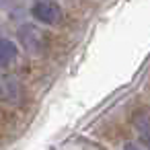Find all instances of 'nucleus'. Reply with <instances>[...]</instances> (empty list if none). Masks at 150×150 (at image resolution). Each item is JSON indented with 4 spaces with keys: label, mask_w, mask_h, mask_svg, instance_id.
<instances>
[{
    "label": "nucleus",
    "mask_w": 150,
    "mask_h": 150,
    "mask_svg": "<svg viewBox=\"0 0 150 150\" xmlns=\"http://www.w3.org/2000/svg\"><path fill=\"white\" fill-rule=\"evenodd\" d=\"M33 17L45 25H56L62 19V8L54 2V0H35L33 8H31Z\"/></svg>",
    "instance_id": "nucleus-1"
},
{
    "label": "nucleus",
    "mask_w": 150,
    "mask_h": 150,
    "mask_svg": "<svg viewBox=\"0 0 150 150\" xmlns=\"http://www.w3.org/2000/svg\"><path fill=\"white\" fill-rule=\"evenodd\" d=\"M19 39H21V43L25 45V50L29 54H41L43 47H45L43 33L37 27H33V25H23L21 31H19Z\"/></svg>",
    "instance_id": "nucleus-2"
},
{
    "label": "nucleus",
    "mask_w": 150,
    "mask_h": 150,
    "mask_svg": "<svg viewBox=\"0 0 150 150\" xmlns=\"http://www.w3.org/2000/svg\"><path fill=\"white\" fill-rule=\"evenodd\" d=\"M134 127H136L140 140H142V142L146 144V148L150 150V117L144 115V113L136 115V117H134Z\"/></svg>",
    "instance_id": "nucleus-3"
},
{
    "label": "nucleus",
    "mask_w": 150,
    "mask_h": 150,
    "mask_svg": "<svg viewBox=\"0 0 150 150\" xmlns=\"http://www.w3.org/2000/svg\"><path fill=\"white\" fill-rule=\"evenodd\" d=\"M17 58V45L11 39H0V66H6Z\"/></svg>",
    "instance_id": "nucleus-4"
},
{
    "label": "nucleus",
    "mask_w": 150,
    "mask_h": 150,
    "mask_svg": "<svg viewBox=\"0 0 150 150\" xmlns=\"http://www.w3.org/2000/svg\"><path fill=\"white\" fill-rule=\"evenodd\" d=\"M123 150H142V148H138L136 144H125V146H123Z\"/></svg>",
    "instance_id": "nucleus-5"
},
{
    "label": "nucleus",
    "mask_w": 150,
    "mask_h": 150,
    "mask_svg": "<svg viewBox=\"0 0 150 150\" xmlns=\"http://www.w3.org/2000/svg\"><path fill=\"white\" fill-rule=\"evenodd\" d=\"M8 4V0H0V8H2V6H6Z\"/></svg>",
    "instance_id": "nucleus-6"
}]
</instances>
